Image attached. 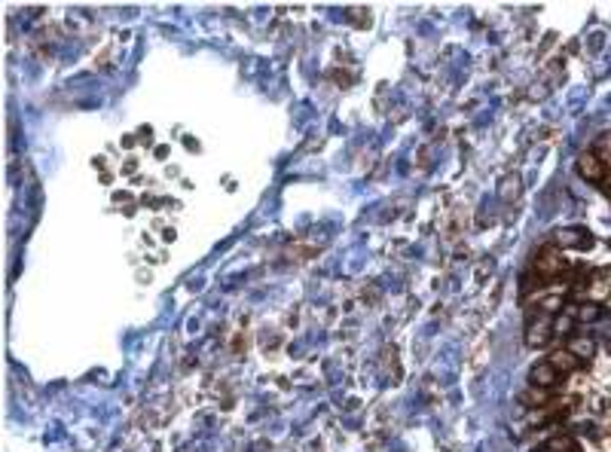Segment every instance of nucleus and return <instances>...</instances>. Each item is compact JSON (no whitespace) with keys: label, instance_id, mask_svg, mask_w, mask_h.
Masks as SVG:
<instances>
[{"label":"nucleus","instance_id":"nucleus-10","mask_svg":"<svg viewBox=\"0 0 611 452\" xmlns=\"http://www.w3.org/2000/svg\"><path fill=\"white\" fill-rule=\"evenodd\" d=\"M568 315H578L581 321H596V318L602 315V309H596V306H581V309H568Z\"/></svg>","mask_w":611,"mask_h":452},{"label":"nucleus","instance_id":"nucleus-9","mask_svg":"<svg viewBox=\"0 0 611 452\" xmlns=\"http://www.w3.org/2000/svg\"><path fill=\"white\" fill-rule=\"evenodd\" d=\"M547 446H550L553 452H578V443H574L572 437H553Z\"/></svg>","mask_w":611,"mask_h":452},{"label":"nucleus","instance_id":"nucleus-3","mask_svg":"<svg viewBox=\"0 0 611 452\" xmlns=\"http://www.w3.org/2000/svg\"><path fill=\"white\" fill-rule=\"evenodd\" d=\"M553 330H557L553 318H550V315H538L535 321H529V327H525V345H532V349H541V345L550 342Z\"/></svg>","mask_w":611,"mask_h":452},{"label":"nucleus","instance_id":"nucleus-12","mask_svg":"<svg viewBox=\"0 0 611 452\" xmlns=\"http://www.w3.org/2000/svg\"><path fill=\"white\" fill-rule=\"evenodd\" d=\"M602 189H605V193H611V174H608L605 181H602Z\"/></svg>","mask_w":611,"mask_h":452},{"label":"nucleus","instance_id":"nucleus-7","mask_svg":"<svg viewBox=\"0 0 611 452\" xmlns=\"http://www.w3.org/2000/svg\"><path fill=\"white\" fill-rule=\"evenodd\" d=\"M520 400L525 407H547V404H550V388H535V385H532Z\"/></svg>","mask_w":611,"mask_h":452},{"label":"nucleus","instance_id":"nucleus-6","mask_svg":"<svg viewBox=\"0 0 611 452\" xmlns=\"http://www.w3.org/2000/svg\"><path fill=\"white\" fill-rule=\"evenodd\" d=\"M547 361H550L553 367H557V370L563 373V376H565V373H574V370H581V364H584V361H581L578 355H574V351H568V349H559V351H553V355L547 358Z\"/></svg>","mask_w":611,"mask_h":452},{"label":"nucleus","instance_id":"nucleus-1","mask_svg":"<svg viewBox=\"0 0 611 452\" xmlns=\"http://www.w3.org/2000/svg\"><path fill=\"white\" fill-rule=\"evenodd\" d=\"M535 269H538V278H544V281L557 278V275L565 269V257H563V251L553 248V245L541 248V251L535 254Z\"/></svg>","mask_w":611,"mask_h":452},{"label":"nucleus","instance_id":"nucleus-5","mask_svg":"<svg viewBox=\"0 0 611 452\" xmlns=\"http://www.w3.org/2000/svg\"><path fill=\"white\" fill-rule=\"evenodd\" d=\"M557 242H559V248H590V245H593V236H590L587 229L572 226V229H559Z\"/></svg>","mask_w":611,"mask_h":452},{"label":"nucleus","instance_id":"nucleus-8","mask_svg":"<svg viewBox=\"0 0 611 452\" xmlns=\"http://www.w3.org/2000/svg\"><path fill=\"white\" fill-rule=\"evenodd\" d=\"M568 351H574V355H578L581 361H584V358L593 355V342H590L587 336H574V339H572V345H568Z\"/></svg>","mask_w":611,"mask_h":452},{"label":"nucleus","instance_id":"nucleus-11","mask_svg":"<svg viewBox=\"0 0 611 452\" xmlns=\"http://www.w3.org/2000/svg\"><path fill=\"white\" fill-rule=\"evenodd\" d=\"M599 150H605L608 156H611V132H605V135L599 138Z\"/></svg>","mask_w":611,"mask_h":452},{"label":"nucleus","instance_id":"nucleus-13","mask_svg":"<svg viewBox=\"0 0 611 452\" xmlns=\"http://www.w3.org/2000/svg\"><path fill=\"white\" fill-rule=\"evenodd\" d=\"M535 452H553L550 446H541V449H535Z\"/></svg>","mask_w":611,"mask_h":452},{"label":"nucleus","instance_id":"nucleus-4","mask_svg":"<svg viewBox=\"0 0 611 452\" xmlns=\"http://www.w3.org/2000/svg\"><path fill=\"white\" fill-rule=\"evenodd\" d=\"M529 382L535 385V388H557L559 382H563V373L557 370L550 361H541V364H535L532 367V373H529Z\"/></svg>","mask_w":611,"mask_h":452},{"label":"nucleus","instance_id":"nucleus-2","mask_svg":"<svg viewBox=\"0 0 611 452\" xmlns=\"http://www.w3.org/2000/svg\"><path fill=\"white\" fill-rule=\"evenodd\" d=\"M578 174L587 183H599V187H602V181L608 178V165H605V159H602L596 150H584L578 156Z\"/></svg>","mask_w":611,"mask_h":452}]
</instances>
